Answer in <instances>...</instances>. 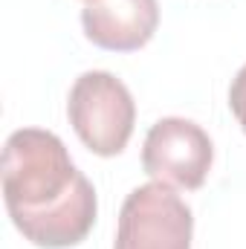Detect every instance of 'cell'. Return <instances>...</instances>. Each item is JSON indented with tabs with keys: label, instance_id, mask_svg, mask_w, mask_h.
Here are the masks:
<instances>
[{
	"label": "cell",
	"instance_id": "obj_1",
	"mask_svg": "<svg viewBox=\"0 0 246 249\" xmlns=\"http://www.w3.org/2000/svg\"><path fill=\"white\" fill-rule=\"evenodd\" d=\"M3 200L15 229L41 249L81 244L96 223V188L67 145L41 127H20L3 148Z\"/></svg>",
	"mask_w": 246,
	"mask_h": 249
},
{
	"label": "cell",
	"instance_id": "obj_2",
	"mask_svg": "<svg viewBox=\"0 0 246 249\" xmlns=\"http://www.w3.org/2000/svg\"><path fill=\"white\" fill-rule=\"evenodd\" d=\"M67 116L75 136L99 157L122 154L136 122L130 90L113 72L90 70L75 78L67 102Z\"/></svg>",
	"mask_w": 246,
	"mask_h": 249
},
{
	"label": "cell",
	"instance_id": "obj_3",
	"mask_svg": "<svg viewBox=\"0 0 246 249\" xmlns=\"http://www.w3.org/2000/svg\"><path fill=\"white\" fill-rule=\"evenodd\" d=\"M194 217L165 183L133 188L122 203L113 249H191Z\"/></svg>",
	"mask_w": 246,
	"mask_h": 249
},
{
	"label": "cell",
	"instance_id": "obj_4",
	"mask_svg": "<svg viewBox=\"0 0 246 249\" xmlns=\"http://www.w3.org/2000/svg\"><path fill=\"white\" fill-rule=\"evenodd\" d=\"M214 162L209 133L191 119L168 116L151 124L142 145V168L157 183L177 188H200Z\"/></svg>",
	"mask_w": 246,
	"mask_h": 249
},
{
	"label": "cell",
	"instance_id": "obj_5",
	"mask_svg": "<svg viewBox=\"0 0 246 249\" xmlns=\"http://www.w3.org/2000/svg\"><path fill=\"white\" fill-rule=\"evenodd\" d=\"M84 35L110 53L142 50L159 26L157 0H87L81 9Z\"/></svg>",
	"mask_w": 246,
	"mask_h": 249
},
{
	"label": "cell",
	"instance_id": "obj_6",
	"mask_svg": "<svg viewBox=\"0 0 246 249\" xmlns=\"http://www.w3.org/2000/svg\"><path fill=\"white\" fill-rule=\"evenodd\" d=\"M229 107H232L238 124L244 127V133H246V64L238 70V75L232 78V87H229Z\"/></svg>",
	"mask_w": 246,
	"mask_h": 249
}]
</instances>
